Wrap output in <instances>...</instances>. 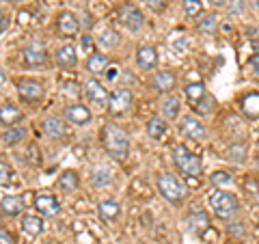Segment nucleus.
<instances>
[{
	"label": "nucleus",
	"instance_id": "obj_5",
	"mask_svg": "<svg viewBox=\"0 0 259 244\" xmlns=\"http://www.w3.org/2000/svg\"><path fill=\"white\" fill-rule=\"evenodd\" d=\"M18 91L24 102H39L46 95V87L35 78H22L18 80Z\"/></svg>",
	"mask_w": 259,
	"mask_h": 244
},
{
	"label": "nucleus",
	"instance_id": "obj_16",
	"mask_svg": "<svg viewBox=\"0 0 259 244\" xmlns=\"http://www.w3.org/2000/svg\"><path fill=\"white\" fill-rule=\"evenodd\" d=\"M54 59H56V63H59L61 67H71V65H76V61H78V50L71 44H65V46H61L59 50H56Z\"/></svg>",
	"mask_w": 259,
	"mask_h": 244
},
{
	"label": "nucleus",
	"instance_id": "obj_40",
	"mask_svg": "<svg viewBox=\"0 0 259 244\" xmlns=\"http://www.w3.org/2000/svg\"><path fill=\"white\" fill-rule=\"evenodd\" d=\"M3 32H7V15L3 13Z\"/></svg>",
	"mask_w": 259,
	"mask_h": 244
},
{
	"label": "nucleus",
	"instance_id": "obj_23",
	"mask_svg": "<svg viewBox=\"0 0 259 244\" xmlns=\"http://www.w3.org/2000/svg\"><path fill=\"white\" fill-rule=\"evenodd\" d=\"M24 210V199L22 197H13V194H9V197H3V214L5 216H18L20 212Z\"/></svg>",
	"mask_w": 259,
	"mask_h": 244
},
{
	"label": "nucleus",
	"instance_id": "obj_8",
	"mask_svg": "<svg viewBox=\"0 0 259 244\" xmlns=\"http://www.w3.org/2000/svg\"><path fill=\"white\" fill-rule=\"evenodd\" d=\"M180 132L186 138H190V141H205V136H207V130H205L203 124H201V119L199 117H192V115L182 117V121H180Z\"/></svg>",
	"mask_w": 259,
	"mask_h": 244
},
{
	"label": "nucleus",
	"instance_id": "obj_4",
	"mask_svg": "<svg viewBox=\"0 0 259 244\" xmlns=\"http://www.w3.org/2000/svg\"><path fill=\"white\" fill-rule=\"evenodd\" d=\"M209 208L218 218H231L233 214L238 212L240 203L238 199L233 197L231 192H225V190H214L209 194Z\"/></svg>",
	"mask_w": 259,
	"mask_h": 244
},
{
	"label": "nucleus",
	"instance_id": "obj_41",
	"mask_svg": "<svg viewBox=\"0 0 259 244\" xmlns=\"http://www.w3.org/2000/svg\"><path fill=\"white\" fill-rule=\"evenodd\" d=\"M253 48H255V54H259V39H255V42H253Z\"/></svg>",
	"mask_w": 259,
	"mask_h": 244
},
{
	"label": "nucleus",
	"instance_id": "obj_21",
	"mask_svg": "<svg viewBox=\"0 0 259 244\" xmlns=\"http://www.w3.org/2000/svg\"><path fill=\"white\" fill-rule=\"evenodd\" d=\"M108 67V56L106 54H100V52H93L89 54L87 59V69L91 71V74H104Z\"/></svg>",
	"mask_w": 259,
	"mask_h": 244
},
{
	"label": "nucleus",
	"instance_id": "obj_42",
	"mask_svg": "<svg viewBox=\"0 0 259 244\" xmlns=\"http://www.w3.org/2000/svg\"><path fill=\"white\" fill-rule=\"evenodd\" d=\"M44 244H56V242H54V240H46Z\"/></svg>",
	"mask_w": 259,
	"mask_h": 244
},
{
	"label": "nucleus",
	"instance_id": "obj_15",
	"mask_svg": "<svg viewBox=\"0 0 259 244\" xmlns=\"http://www.w3.org/2000/svg\"><path fill=\"white\" fill-rule=\"evenodd\" d=\"M78 28H80V22L71 11H63L59 15V30L63 32L65 37H74L78 32Z\"/></svg>",
	"mask_w": 259,
	"mask_h": 244
},
{
	"label": "nucleus",
	"instance_id": "obj_6",
	"mask_svg": "<svg viewBox=\"0 0 259 244\" xmlns=\"http://www.w3.org/2000/svg\"><path fill=\"white\" fill-rule=\"evenodd\" d=\"M35 210L44 218H54L61 214V203L50 192H37L35 194Z\"/></svg>",
	"mask_w": 259,
	"mask_h": 244
},
{
	"label": "nucleus",
	"instance_id": "obj_20",
	"mask_svg": "<svg viewBox=\"0 0 259 244\" xmlns=\"http://www.w3.org/2000/svg\"><path fill=\"white\" fill-rule=\"evenodd\" d=\"M44 132L50 138H61V136H65L67 130H65V124H63L61 117H48L44 121Z\"/></svg>",
	"mask_w": 259,
	"mask_h": 244
},
{
	"label": "nucleus",
	"instance_id": "obj_14",
	"mask_svg": "<svg viewBox=\"0 0 259 244\" xmlns=\"http://www.w3.org/2000/svg\"><path fill=\"white\" fill-rule=\"evenodd\" d=\"M175 74L168 69H162V71H156V76H153V87L158 89L160 93H171L175 89Z\"/></svg>",
	"mask_w": 259,
	"mask_h": 244
},
{
	"label": "nucleus",
	"instance_id": "obj_39",
	"mask_svg": "<svg viewBox=\"0 0 259 244\" xmlns=\"http://www.w3.org/2000/svg\"><path fill=\"white\" fill-rule=\"evenodd\" d=\"M209 3H212L214 7H225V5H227V0H209Z\"/></svg>",
	"mask_w": 259,
	"mask_h": 244
},
{
	"label": "nucleus",
	"instance_id": "obj_32",
	"mask_svg": "<svg viewBox=\"0 0 259 244\" xmlns=\"http://www.w3.org/2000/svg\"><path fill=\"white\" fill-rule=\"evenodd\" d=\"M184 11L188 18H199L203 13V5H201V0H184Z\"/></svg>",
	"mask_w": 259,
	"mask_h": 244
},
{
	"label": "nucleus",
	"instance_id": "obj_9",
	"mask_svg": "<svg viewBox=\"0 0 259 244\" xmlns=\"http://www.w3.org/2000/svg\"><path fill=\"white\" fill-rule=\"evenodd\" d=\"M119 20L121 24L130 30V32H136V30H141L143 28V24H145V18H143V13L136 9L134 5H121V9H119Z\"/></svg>",
	"mask_w": 259,
	"mask_h": 244
},
{
	"label": "nucleus",
	"instance_id": "obj_13",
	"mask_svg": "<svg viewBox=\"0 0 259 244\" xmlns=\"http://www.w3.org/2000/svg\"><path fill=\"white\" fill-rule=\"evenodd\" d=\"M65 119L76 126H87L91 121V110L82 106V104H71V106L65 108Z\"/></svg>",
	"mask_w": 259,
	"mask_h": 244
},
{
	"label": "nucleus",
	"instance_id": "obj_35",
	"mask_svg": "<svg viewBox=\"0 0 259 244\" xmlns=\"http://www.w3.org/2000/svg\"><path fill=\"white\" fill-rule=\"evenodd\" d=\"M0 173H3V175H0V182H3V186H7V182H11V169L9 167H7V162L3 160V162H0Z\"/></svg>",
	"mask_w": 259,
	"mask_h": 244
},
{
	"label": "nucleus",
	"instance_id": "obj_31",
	"mask_svg": "<svg viewBox=\"0 0 259 244\" xmlns=\"http://www.w3.org/2000/svg\"><path fill=\"white\" fill-rule=\"evenodd\" d=\"M216 26H218V18H216L214 13L205 15V18L199 22V30L205 32V35H212V32H216Z\"/></svg>",
	"mask_w": 259,
	"mask_h": 244
},
{
	"label": "nucleus",
	"instance_id": "obj_10",
	"mask_svg": "<svg viewBox=\"0 0 259 244\" xmlns=\"http://www.w3.org/2000/svg\"><path fill=\"white\" fill-rule=\"evenodd\" d=\"M132 106V93L127 89H115L110 95V102H108V112L112 117H119V115H125Z\"/></svg>",
	"mask_w": 259,
	"mask_h": 244
},
{
	"label": "nucleus",
	"instance_id": "obj_30",
	"mask_svg": "<svg viewBox=\"0 0 259 244\" xmlns=\"http://www.w3.org/2000/svg\"><path fill=\"white\" fill-rule=\"evenodd\" d=\"M186 95H188L190 100L197 104V102H201V100H203V97L207 95V91H205L203 83H194V85H188V87H186Z\"/></svg>",
	"mask_w": 259,
	"mask_h": 244
},
{
	"label": "nucleus",
	"instance_id": "obj_3",
	"mask_svg": "<svg viewBox=\"0 0 259 244\" xmlns=\"http://www.w3.org/2000/svg\"><path fill=\"white\" fill-rule=\"evenodd\" d=\"M173 162L184 175H190V177H197L201 173V169H203L201 156H197V153L190 151L188 147H184V145H177L173 149Z\"/></svg>",
	"mask_w": 259,
	"mask_h": 244
},
{
	"label": "nucleus",
	"instance_id": "obj_38",
	"mask_svg": "<svg viewBox=\"0 0 259 244\" xmlns=\"http://www.w3.org/2000/svg\"><path fill=\"white\" fill-rule=\"evenodd\" d=\"M106 78H108V80H117V78H119V67L108 69V71H106Z\"/></svg>",
	"mask_w": 259,
	"mask_h": 244
},
{
	"label": "nucleus",
	"instance_id": "obj_26",
	"mask_svg": "<svg viewBox=\"0 0 259 244\" xmlns=\"http://www.w3.org/2000/svg\"><path fill=\"white\" fill-rule=\"evenodd\" d=\"M164 132H166V121H164V117H153V119H149L147 134L151 138H162V136H164Z\"/></svg>",
	"mask_w": 259,
	"mask_h": 244
},
{
	"label": "nucleus",
	"instance_id": "obj_24",
	"mask_svg": "<svg viewBox=\"0 0 259 244\" xmlns=\"http://www.w3.org/2000/svg\"><path fill=\"white\" fill-rule=\"evenodd\" d=\"M91 182L95 186H108V184H112V171L108 167H97V169H93Z\"/></svg>",
	"mask_w": 259,
	"mask_h": 244
},
{
	"label": "nucleus",
	"instance_id": "obj_12",
	"mask_svg": "<svg viewBox=\"0 0 259 244\" xmlns=\"http://www.w3.org/2000/svg\"><path fill=\"white\" fill-rule=\"evenodd\" d=\"M136 65H139L141 69L149 71L158 65V52L153 46H141L139 50H136Z\"/></svg>",
	"mask_w": 259,
	"mask_h": 244
},
{
	"label": "nucleus",
	"instance_id": "obj_29",
	"mask_svg": "<svg viewBox=\"0 0 259 244\" xmlns=\"http://www.w3.org/2000/svg\"><path fill=\"white\" fill-rule=\"evenodd\" d=\"M97 44L104 46V48H117L119 46V35H117V30H112V28H106V30H102L100 32V37H97Z\"/></svg>",
	"mask_w": 259,
	"mask_h": 244
},
{
	"label": "nucleus",
	"instance_id": "obj_25",
	"mask_svg": "<svg viewBox=\"0 0 259 244\" xmlns=\"http://www.w3.org/2000/svg\"><path fill=\"white\" fill-rule=\"evenodd\" d=\"M26 138V128H9L3 132V143L5 145H18L20 141Z\"/></svg>",
	"mask_w": 259,
	"mask_h": 244
},
{
	"label": "nucleus",
	"instance_id": "obj_19",
	"mask_svg": "<svg viewBox=\"0 0 259 244\" xmlns=\"http://www.w3.org/2000/svg\"><path fill=\"white\" fill-rule=\"evenodd\" d=\"M160 110H162V117L164 119H175L177 112H180V97L166 93L160 100Z\"/></svg>",
	"mask_w": 259,
	"mask_h": 244
},
{
	"label": "nucleus",
	"instance_id": "obj_36",
	"mask_svg": "<svg viewBox=\"0 0 259 244\" xmlns=\"http://www.w3.org/2000/svg\"><path fill=\"white\" fill-rule=\"evenodd\" d=\"M0 244H15L13 233H9L7 229H0Z\"/></svg>",
	"mask_w": 259,
	"mask_h": 244
},
{
	"label": "nucleus",
	"instance_id": "obj_34",
	"mask_svg": "<svg viewBox=\"0 0 259 244\" xmlns=\"http://www.w3.org/2000/svg\"><path fill=\"white\" fill-rule=\"evenodd\" d=\"M212 182L214 184H231V177H229V173H225V171H214Z\"/></svg>",
	"mask_w": 259,
	"mask_h": 244
},
{
	"label": "nucleus",
	"instance_id": "obj_27",
	"mask_svg": "<svg viewBox=\"0 0 259 244\" xmlns=\"http://www.w3.org/2000/svg\"><path fill=\"white\" fill-rule=\"evenodd\" d=\"M209 223H207V216L203 214V212H199V210H194V212L190 214V218H188V227L192 231H197V233H203V229L207 227Z\"/></svg>",
	"mask_w": 259,
	"mask_h": 244
},
{
	"label": "nucleus",
	"instance_id": "obj_7",
	"mask_svg": "<svg viewBox=\"0 0 259 244\" xmlns=\"http://www.w3.org/2000/svg\"><path fill=\"white\" fill-rule=\"evenodd\" d=\"M84 95L95 108H104V106H108V102H110V95L106 91V87H104L100 80H95V78H91L84 85Z\"/></svg>",
	"mask_w": 259,
	"mask_h": 244
},
{
	"label": "nucleus",
	"instance_id": "obj_33",
	"mask_svg": "<svg viewBox=\"0 0 259 244\" xmlns=\"http://www.w3.org/2000/svg\"><path fill=\"white\" fill-rule=\"evenodd\" d=\"M214 104H216V102H214V97H212V95H205L201 102H197V106H194V108H197L201 115H205V112H212V106H214Z\"/></svg>",
	"mask_w": 259,
	"mask_h": 244
},
{
	"label": "nucleus",
	"instance_id": "obj_17",
	"mask_svg": "<svg viewBox=\"0 0 259 244\" xmlns=\"http://www.w3.org/2000/svg\"><path fill=\"white\" fill-rule=\"evenodd\" d=\"M97 214H100L106 223H115L117 218L121 216V206H119L117 201L106 199V201H102L100 206H97Z\"/></svg>",
	"mask_w": 259,
	"mask_h": 244
},
{
	"label": "nucleus",
	"instance_id": "obj_37",
	"mask_svg": "<svg viewBox=\"0 0 259 244\" xmlns=\"http://www.w3.org/2000/svg\"><path fill=\"white\" fill-rule=\"evenodd\" d=\"M250 67H253V71L259 76V54H253V59H250Z\"/></svg>",
	"mask_w": 259,
	"mask_h": 244
},
{
	"label": "nucleus",
	"instance_id": "obj_1",
	"mask_svg": "<svg viewBox=\"0 0 259 244\" xmlns=\"http://www.w3.org/2000/svg\"><path fill=\"white\" fill-rule=\"evenodd\" d=\"M102 145L115 160H125L130 153V136L115 124H106L102 128Z\"/></svg>",
	"mask_w": 259,
	"mask_h": 244
},
{
	"label": "nucleus",
	"instance_id": "obj_11",
	"mask_svg": "<svg viewBox=\"0 0 259 244\" xmlns=\"http://www.w3.org/2000/svg\"><path fill=\"white\" fill-rule=\"evenodd\" d=\"M48 61L46 48L39 42H30L26 48H24V65L26 67H41Z\"/></svg>",
	"mask_w": 259,
	"mask_h": 244
},
{
	"label": "nucleus",
	"instance_id": "obj_18",
	"mask_svg": "<svg viewBox=\"0 0 259 244\" xmlns=\"http://www.w3.org/2000/svg\"><path fill=\"white\" fill-rule=\"evenodd\" d=\"M22 231L37 238V235L44 233V218L41 216H32V214H26L22 216Z\"/></svg>",
	"mask_w": 259,
	"mask_h": 244
},
{
	"label": "nucleus",
	"instance_id": "obj_28",
	"mask_svg": "<svg viewBox=\"0 0 259 244\" xmlns=\"http://www.w3.org/2000/svg\"><path fill=\"white\" fill-rule=\"evenodd\" d=\"M0 117H3V124L9 126V124H15V121L20 119V110L13 106V104L5 102L3 106H0Z\"/></svg>",
	"mask_w": 259,
	"mask_h": 244
},
{
	"label": "nucleus",
	"instance_id": "obj_22",
	"mask_svg": "<svg viewBox=\"0 0 259 244\" xmlns=\"http://www.w3.org/2000/svg\"><path fill=\"white\" fill-rule=\"evenodd\" d=\"M80 186V177L76 171H65V173H61L59 177V188L63 192H76Z\"/></svg>",
	"mask_w": 259,
	"mask_h": 244
},
{
	"label": "nucleus",
	"instance_id": "obj_2",
	"mask_svg": "<svg viewBox=\"0 0 259 244\" xmlns=\"http://www.w3.org/2000/svg\"><path fill=\"white\" fill-rule=\"evenodd\" d=\"M156 184H158V192L166 201H171V203H182L186 199V192H188L186 184L177 175H173V173H162V175H158V182Z\"/></svg>",
	"mask_w": 259,
	"mask_h": 244
}]
</instances>
